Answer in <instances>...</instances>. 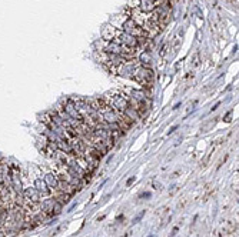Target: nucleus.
Here are the masks:
<instances>
[{"label": "nucleus", "instance_id": "9", "mask_svg": "<svg viewBox=\"0 0 239 237\" xmlns=\"http://www.w3.org/2000/svg\"><path fill=\"white\" fill-rule=\"evenodd\" d=\"M55 197H46L44 200H42V212L47 216H52L53 212V206H55Z\"/></svg>", "mask_w": 239, "mask_h": 237}, {"label": "nucleus", "instance_id": "6", "mask_svg": "<svg viewBox=\"0 0 239 237\" xmlns=\"http://www.w3.org/2000/svg\"><path fill=\"white\" fill-rule=\"evenodd\" d=\"M117 27H115L113 25H106L103 29H102V37H103V40L105 41H110L113 40V37L116 36V33H117Z\"/></svg>", "mask_w": 239, "mask_h": 237}, {"label": "nucleus", "instance_id": "13", "mask_svg": "<svg viewBox=\"0 0 239 237\" xmlns=\"http://www.w3.org/2000/svg\"><path fill=\"white\" fill-rule=\"evenodd\" d=\"M143 216H145V212L139 213V214H138V216H136V217H135V219H133V223H138V221H139L140 219H142V217H143Z\"/></svg>", "mask_w": 239, "mask_h": 237}, {"label": "nucleus", "instance_id": "4", "mask_svg": "<svg viewBox=\"0 0 239 237\" xmlns=\"http://www.w3.org/2000/svg\"><path fill=\"white\" fill-rule=\"evenodd\" d=\"M23 197H25V201H29L32 204H37V203H40L42 196L34 187H27L23 188Z\"/></svg>", "mask_w": 239, "mask_h": 237}, {"label": "nucleus", "instance_id": "3", "mask_svg": "<svg viewBox=\"0 0 239 237\" xmlns=\"http://www.w3.org/2000/svg\"><path fill=\"white\" fill-rule=\"evenodd\" d=\"M139 66H140V62L136 57L128 59L125 63H122L120 66L116 67L115 74H119V76H122V77H129V79H132L133 73L136 72V69H138Z\"/></svg>", "mask_w": 239, "mask_h": 237}, {"label": "nucleus", "instance_id": "20", "mask_svg": "<svg viewBox=\"0 0 239 237\" xmlns=\"http://www.w3.org/2000/svg\"><path fill=\"white\" fill-rule=\"evenodd\" d=\"M3 181H4V179H3V176H1V173H0V184H3Z\"/></svg>", "mask_w": 239, "mask_h": 237}, {"label": "nucleus", "instance_id": "8", "mask_svg": "<svg viewBox=\"0 0 239 237\" xmlns=\"http://www.w3.org/2000/svg\"><path fill=\"white\" fill-rule=\"evenodd\" d=\"M156 7V0H139V10L143 13H150Z\"/></svg>", "mask_w": 239, "mask_h": 237}, {"label": "nucleus", "instance_id": "2", "mask_svg": "<svg viewBox=\"0 0 239 237\" xmlns=\"http://www.w3.org/2000/svg\"><path fill=\"white\" fill-rule=\"evenodd\" d=\"M119 26H120L119 30L128 33V34H130V36L136 37V39H139V37H149L148 34H146V32H145L133 19H130V17H126Z\"/></svg>", "mask_w": 239, "mask_h": 237}, {"label": "nucleus", "instance_id": "17", "mask_svg": "<svg viewBox=\"0 0 239 237\" xmlns=\"http://www.w3.org/2000/svg\"><path fill=\"white\" fill-rule=\"evenodd\" d=\"M153 188H157V190H160V184H159V183H155V184H153Z\"/></svg>", "mask_w": 239, "mask_h": 237}, {"label": "nucleus", "instance_id": "15", "mask_svg": "<svg viewBox=\"0 0 239 237\" xmlns=\"http://www.w3.org/2000/svg\"><path fill=\"white\" fill-rule=\"evenodd\" d=\"M176 190H178V186H175V184H173L172 187H171V190H169V194L172 196V194L175 193V191H176Z\"/></svg>", "mask_w": 239, "mask_h": 237}, {"label": "nucleus", "instance_id": "1", "mask_svg": "<svg viewBox=\"0 0 239 237\" xmlns=\"http://www.w3.org/2000/svg\"><path fill=\"white\" fill-rule=\"evenodd\" d=\"M135 82H138L139 84H142L145 89H152L153 87V80H155V74L153 72L149 69V67H143V66H139L136 69V72L133 73L132 77Z\"/></svg>", "mask_w": 239, "mask_h": 237}, {"label": "nucleus", "instance_id": "16", "mask_svg": "<svg viewBox=\"0 0 239 237\" xmlns=\"http://www.w3.org/2000/svg\"><path fill=\"white\" fill-rule=\"evenodd\" d=\"M133 181H135V177H130V179H129L128 181H126V186H130V184H132Z\"/></svg>", "mask_w": 239, "mask_h": 237}, {"label": "nucleus", "instance_id": "12", "mask_svg": "<svg viewBox=\"0 0 239 237\" xmlns=\"http://www.w3.org/2000/svg\"><path fill=\"white\" fill-rule=\"evenodd\" d=\"M62 210H63V204L62 203H59L58 200L55 201V206H53V212H52V216H59L60 213H62Z\"/></svg>", "mask_w": 239, "mask_h": 237}, {"label": "nucleus", "instance_id": "11", "mask_svg": "<svg viewBox=\"0 0 239 237\" xmlns=\"http://www.w3.org/2000/svg\"><path fill=\"white\" fill-rule=\"evenodd\" d=\"M55 200H58L59 203H62V204H67V203L70 201V194L59 191V194H58L56 197H55Z\"/></svg>", "mask_w": 239, "mask_h": 237}, {"label": "nucleus", "instance_id": "10", "mask_svg": "<svg viewBox=\"0 0 239 237\" xmlns=\"http://www.w3.org/2000/svg\"><path fill=\"white\" fill-rule=\"evenodd\" d=\"M138 60L140 62V66H143V67H149V66H150V54H149V51H143Z\"/></svg>", "mask_w": 239, "mask_h": 237}, {"label": "nucleus", "instance_id": "14", "mask_svg": "<svg viewBox=\"0 0 239 237\" xmlns=\"http://www.w3.org/2000/svg\"><path fill=\"white\" fill-rule=\"evenodd\" d=\"M231 116H232V110L226 113V116H225V119H223V120H225V122H231Z\"/></svg>", "mask_w": 239, "mask_h": 237}, {"label": "nucleus", "instance_id": "7", "mask_svg": "<svg viewBox=\"0 0 239 237\" xmlns=\"http://www.w3.org/2000/svg\"><path fill=\"white\" fill-rule=\"evenodd\" d=\"M43 180H44V183L47 184V187H49L50 190H58L59 179H58V176H56V173H53V172L46 173L44 177H43Z\"/></svg>", "mask_w": 239, "mask_h": 237}, {"label": "nucleus", "instance_id": "21", "mask_svg": "<svg viewBox=\"0 0 239 237\" xmlns=\"http://www.w3.org/2000/svg\"><path fill=\"white\" fill-rule=\"evenodd\" d=\"M0 237H6V233L4 231H0Z\"/></svg>", "mask_w": 239, "mask_h": 237}, {"label": "nucleus", "instance_id": "18", "mask_svg": "<svg viewBox=\"0 0 239 237\" xmlns=\"http://www.w3.org/2000/svg\"><path fill=\"white\" fill-rule=\"evenodd\" d=\"M140 197H150V193H143V194H140Z\"/></svg>", "mask_w": 239, "mask_h": 237}, {"label": "nucleus", "instance_id": "5", "mask_svg": "<svg viewBox=\"0 0 239 237\" xmlns=\"http://www.w3.org/2000/svg\"><path fill=\"white\" fill-rule=\"evenodd\" d=\"M33 187L40 193V196H50L52 194V190H50L49 187H47V184L44 183V180L40 179V177H37V179L34 180V184H33Z\"/></svg>", "mask_w": 239, "mask_h": 237}, {"label": "nucleus", "instance_id": "19", "mask_svg": "<svg viewBox=\"0 0 239 237\" xmlns=\"http://www.w3.org/2000/svg\"><path fill=\"white\" fill-rule=\"evenodd\" d=\"M176 129H178V126H173L172 129H171V131H169V134H171V133H173V131L176 130Z\"/></svg>", "mask_w": 239, "mask_h": 237}]
</instances>
